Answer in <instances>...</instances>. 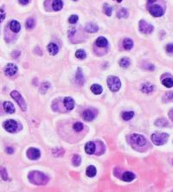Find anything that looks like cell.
Returning <instances> with one entry per match:
<instances>
[{
  "label": "cell",
  "mask_w": 173,
  "mask_h": 192,
  "mask_svg": "<svg viewBox=\"0 0 173 192\" xmlns=\"http://www.w3.org/2000/svg\"><path fill=\"white\" fill-rule=\"evenodd\" d=\"M18 1H19V3H20L21 4H23V5L27 4L29 2V0H18Z\"/></svg>",
  "instance_id": "42"
},
{
  "label": "cell",
  "mask_w": 173,
  "mask_h": 192,
  "mask_svg": "<svg viewBox=\"0 0 173 192\" xmlns=\"http://www.w3.org/2000/svg\"><path fill=\"white\" fill-rule=\"evenodd\" d=\"M78 19H79L78 16H76V15H72V16L69 18V22L70 24H74L78 21Z\"/></svg>",
  "instance_id": "39"
},
{
  "label": "cell",
  "mask_w": 173,
  "mask_h": 192,
  "mask_svg": "<svg viewBox=\"0 0 173 192\" xmlns=\"http://www.w3.org/2000/svg\"><path fill=\"white\" fill-rule=\"evenodd\" d=\"M5 130L9 132H15L18 130V123L13 120H6L4 124Z\"/></svg>",
  "instance_id": "7"
},
{
  "label": "cell",
  "mask_w": 173,
  "mask_h": 192,
  "mask_svg": "<svg viewBox=\"0 0 173 192\" xmlns=\"http://www.w3.org/2000/svg\"><path fill=\"white\" fill-rule=\"evenodd\" d=\"M107 84H108L110 90L113 92L119 91L121 87V82L120 79L116 76H109L107 78Z\"/></svg>",
  "instance_id": "3"
},
{
  "label": "cell",
  "mask_w": 173,
  "mask_h": 192,
  "mask_svg": "<svg viewBox=\"0 0 173 192\" xmlns=\"http://www.w3.org/2000/svg\"><path fill=\"white\" fill-rule=\"evenodd\" d=\"M75 56H76L78 59L82 60V59L86 58L87 54H86V52H85L83 49H79V50H77V51H76V53H75Z\"/></svg>",
  "instance_id": "30"
},
{
  "label": "cell",
  "mask_w": 173,
  "mask_h": 192,
  "mask_svg": "<svg viewBox=\"0 0 173 192\" xmlns=\"http://www.w3.org/2000/svg\"><path fill=\"white\" fill-rule=\"evenodd\" d=\"M155 124L158 125V126H166L167 125V121L165 120V119H158L155 122Z\"/></svg>",
  "instance_id": "38"
},
{
  "label": "cell",
  "mask_w": 173,
  "mask_h": 192,
  "mask_svg": "<svg viewBox=\"0 0 173 192\" xmlns=\"http://www.w3.org/2000/svg\"><path fill=\"white\" fill-rule=\"evenodd\" d=\"M6 151H7V153H9V154L13 153V148H11V147H8V148L6 149Z\"/></svg>",
  "instance_id": "43"
},
{
  "label": "cell",
  "mask_w": 173,
  "mask_h": 192,
  "mask_svg": "<svg viewBox=\"0 0 173 192\" xmlns=\"http://www.w3.org/2000/svg\"><path fill=\"white\" fill-rule=\"evenodd\" d=\"M63 103H64L65 107H66L69 111H71V110L74 108V101L71 97H66V98H64Z\"/></svg>",
  "instance_id": "12"
},
{
  "label": "cell",
  "mask_w": 173,
  "mask_h": 192,
  "mask_svg": "<svg viewBox=\"0 0 173 192\" xmlns=\"http://www.w3.org/2000/svg\"><path fill=\"white\" fill-rule=\"evenodd\" d=\"M134 116V112L132 111H129V112H124L122 114V118L124 120L127 121V120H132Z\"/></svg>",
  "instance_id": "28"
},
{
  "label": "cell",
  "mask_w": 173,
  "mask_h": 192,
  "mask_svg": "<svg viewBox=\"0 0 173 192\" xmlns=\"http://www.w3.org/2000/svg\"><path fill=\"white\" fill-rule=\"evenodd\" d=\"M18 72V67L13 63H9L4 68V73L7 76H13Z\"/></svg>",
  "instance_id": "10"
},
{
  "label": "cell",
  "mask_w": 173,
  "mask_h": 192,
  "mask_svg": "<svg viewBox=\"0 0 173 192\" xmlns=\"http://www.w3.org/2000/svg\"><path fill=\"white\" fill-rule=\"evenodd\" d=\"M11 96L17 101V103L19 105L20 108L22 109V111H26L27 107H26V102H25V99L23 98V96L20 95V93L17 90H14L11 93Z\"/></svg>",
  "instance_id": "4"
},
{
  "label": "cell",
  "mask_w": 173,
  "mask_h": 192,
  "mask_svg": "<svg viewBox=\"0 0 173 192\" xmlns=\"http://www.w3.org/2000/svg\"><path fill=\"white\" fill-rule=\"evenodd\" d=\"M40 151L36 148H29L27 151V157L31 160H36L40 158Z\"/></svg>",
  "instance_id": "8"
},
{
  "label": "cell",
  "mask_w": 173,
  "mask_h": 192,
  "mask_svg": "<svg viewBox=\"0 0 173 192\" xmlns=\"http://www.w3.org/2000/svg\"><path fill=\"white\" fill-rule=\"evenodd\" d=\"M10 29L11 30H12L13 32L15 33H18L20 31V29H21V25H20V23L16 21V20H13L10 23Z\"/></svg>",
  "instance_id": "15"
},
{
  "label": "cell",
  "mask_w": 173,
  "mask_h": 192,
  "mask_svg": "<svg viewBox=\"0 0 173 192\" xmlns=\"http://www.w3.org/2000/svg\"><path fill=\"white\" fill-rule=\"evenodd\" d=\"M121 1H122V0H117V2H118V3H120Z\"/></svg>",
  "instance_id": "45"
},
{
  "label": "cell",
  "mask_w": 173,
  "mask_h": 192,
  "mask_svg": "<svg viewBox=\"0 0 173 192\" xmlns=\"http://www.w3.org/2000/svg\"><path fill=\"white\" fill-rule=\"evenodd\" d=\"M76 81L78 83H80L81 85H82L83 81H84V78H83V75L81 74V69H78V72L76 74Z\"/></svg>",
  "instance_id": "31"
},
{
  "label": "cell",
  "mask_w": 173,
  "mask_h": 192,
  "mask_svg": "<svg viewBox=\"0 0 173 192\" xmlns=\"http://www.w3.org/2000/svg\"><path fill=\"white\" fill-rule=\"evenodd\" d=\"M149 11L153 17H156V18H159L164 14V10L159 5H152L151 7H150Z\"/></svg>",
  "instance_id": "9"
},
{
  "label": "cell",
  "mask_w": 173,
  "mask_h": 192,
  "mask_svg": "<svg viewBox=\"0 0 173 192\" xmlns=\"http://www.w3.org/2000/svg\"><path fill=\"white\" fill-rule=\"evenodd\" d=\"M130 60L128 59V58H126V57H125V58H122L121 60H120V62H119V63H120V66L121 67V68H124V69H126V68H128L129 66H130Z\"/></svg>",
  "instance_id": "27"
},
{
  "label": "cell",
  "mask_w": 173,
  "mask_h": 192,
  "mask_svg": "<svg viewBox=\"0 0 173 192\" xmlns=\"http://www.w3.org/2000/svg\"><path fill=\"white\" fill-rule=\"evenodd\" d=\"M86 173H87V176L89 177H94L95 175H96V168L93 165H90L88 166L87 170H86Z\"/></svg>",
  "instance_id": "23"
},
{
  "label": "cell",
  "mask_w": 173,
  "mask_h": 192,
  "mask_svg": "<svg viewBox=\"0 0 173 192\" xmlns=\"http://www.w3.org/2000/svg\"><path fill=\"white\" fill-rule=\"evenodd\" d=\"M63 6V3L62 0H54L53 1V4H52V8L54 11H58L60 10H62Z\"/></svg>",
  "instance_id": "22"
},
{
  "label": "cell",
  "mask_w": 173,
  "mask_h": 192,
  "mask_svg": "<svg viewBox=\"0 0 173 192\" xmlns=\"http://www.w3.org/2000/svg\"><path fill=\"white\" fill-rule=\"evenodd\" d=\"M172 163H173V161H172Z\"/></svg>",
  "instance_id": "47"
},
{
  "label": "cell",
  "mask_w": 173,
  "mask_h": 192,
  "mask_svg": "<svg viewBox=\"0 0 173 192\" xmlns=\"http://www.w3.org/2000/svg\"><path fill=\"white\" fill-rule=\"evenodd\" d=\"M0 176L2 177V179H4V181L8 180V173H7L6 170L2 166H0Z\"/></svg>",
  "instance_id": "32"
},
{
  "label": "cell",
  "mask_w": 173,
  "mask_h": 192,
  "mask_svg": "<svg viewBox=\"0 0 173 192\" xmlns=\"http://www.w3.org/2000/svg\"><path fill=\"white\" fill-rule=\"evenodd\" d=\"M85 29H86V31H88L89 33H95V32H97L99 30V27L95 24L88 23V24H86Z\"/></svg>",
  "instance_id": "14"
},
{
  "label": "cell",
  "mask_w": 173,
  "mask_h": 192,
  "mask_svg": "<svg viewBox=\"0 0 173 192\" xmlns=\"http://www.w3.org/2000/svg\"><path fill=\"white\" fill-rule=\"evenodd\" d=\"M123 47L125 49L129 50L133 47V42L130 38H125L123 41Z\"/></svg>",
  "instance_id": "24"
},
{
  "label": "cell",
  "mask_w": 173,
  "mask_h": 192,
  "mask_svg": "<svg viewBox=\"0 0 173 192\" xmlns=\"http://www.w3.org/2000/svg\"><path fill=\"white\" fill-rule=\"evenodd\" d=\"M95 43H96V45H97L98 47H99V48H104V47L107 46L108 42H107V40H106L105 37L100 36V37H98V38H97V40L95 41Z\"/></svg>",
  "instance_id": "21"
},
{
  "label": "cell",
  "mask_w": 173,
  "mask_h": 192,
  "mask_svg": "<svg viewBox=\"0 0 173 192\" xmlns=\"http://www.w3.org/2000/svg\"><path fill=\"white\" fill-rule=\"evenodd\" d=\"M48 48V51L50 52V55H55L58 53V51H59L58 46L55 43H50L48 45V48Z\"/></svg>",
  "instance_id": "19"
},
{
  "label": "cell",
  "mask_w": 173,
  "mask_h": 192,
  "mask_svg": "<svg viewBox=\"0 0 173 192\" xmlns=\"http://www.w3.org/2000/svg\"><path fill=\"white\" fill-rule=\"evenodd\" d=\"M103 11L106 15L107 16H111L112 15V8L110 5H108L107 4H105L103 6Z\"/></svg>",
  "instance_id": "33"
},
{
  "label": "cell",
  "mask_w": 173,
  "mask_h": 192,
  "mask_svg": "<svg viewBox=\"0 0 173 192\" xmlns=\"http://www.w3.org/2000/svg\"><path fill=\"white\" fill-rule=\"evenodd\" d=\"M139 25V31L143 34H146V35L151 34L153 31V29H154L151 24L146 23L145 20H140Z\"/></svg>",
  "instance_id": "6"
},
{
  "label": "cell",
  "mask_w": 173,
  "mask_h": 192,
  "mask_svg": "<svg viewBox=\"0 0 173 192\" xmlns=\"http://www.w3.org/2000/svg\"><path fill=\"white\" fill-rule=\"evenodd\" d=\"M164 101L165 102L173 101V92H169V93L165 94V95L164 96Z\"/></svg>",
  "instance_id": "34"
},
{
  "label": "cell",
  "mask_w": 173,
  "mask_h": 192,
  "mask_svg": "<svg viewBox=\"0 0 173 192\" xmlns=\"http://www.w3.org/2000/svg\"><path fill=\"white\" fill-rule=\"evenodd\" d=\"M134 178H135V175L132 172H130V171L125 172L122 175V180L125 182H131Z\"/></svg>",
  "instance_id": "18"
},
{
  "label": "cell",
  "mask_w": 173,
  "mask_h": 192,
  "mask_svg": "<svg viewBox=\"0 0 173 192\" xmlns=\"http://www.w3.org/2000/svg\"><path fill=\"white\" fill-rule=\"evenodd\" d=\"M73 128L75 132H81L83 129V124L81 122H76L74 124Z\"/></svg>",
  "instance_id": "35"
},
{
  "label": "cell",
  "mask_w": 173,
  "mask_h": 192,
  "mask_svg": "<svg viewBox=\"0 0 173 192\" xmlns=\"http://www.w3.org/2000/svg\"><path fill=\"white\" fill-rule=\"evenodd\" d=\"M155 1H157V0H148V2L150 4H151V3H153V2H155Z\"/></svg>",
  "instance_id": "44"
},
{
  "label": "cell",
  "mask_w": 173,
  "mask_h": 192,
  "mask_svg": "<svg viewBox=\"0 0 173 192\" xmlns=\"http://www.w3.org/2000/svg\"><path fill=\"white\" fill-rule=\"evenodd\" d=\"M85 151L89 154V155H92L95 152V144L93 142H88L85 145Z\"/></svg>",
  "instance_id": "16"
},
{
  "label": "cell",
  "mask_w": 173,
  "mask_h": 192,
  "mask_svg": "<svg viewBox=\"0 0 173 192\" xmlns=\"http://www.w3.org/2000/svg\"><path fill=\"white\" fill-rule=\"evenodd\" d=\"M91 91L95 95H100L102 93V87L98 84H94L91 86Z\"/></svg>",
  "instance_id": "25"
},
{
  "label": "cell",
  "mask_w": 173,
  "mask_h": 192,
  "mask_svg": "<svg viewBox=\"0 0 173 192\" xmlns=\"http://www.w3.org/2000/svg\"><path fill=\"white\" fill-rule=\"evenodd\" d=\"M36 25V22H35V19L34 18H28L27 21H26V28L28 29H31L35 27Z\"/></svg>",
  "instance_id": "29"
},
{
  "label": "cell",
  "mask_w": 173,
  "mask_h": 192,
  "mask_svg": "<svg viewBox=\"0 0 173 192\" xmlns=\"http://www.w3.org/2000/svg\"><path fill=\"white\" fill-rule=\"evenodd\" d=\"M153 90H154V86L151 83H145L141 87V91L143 93H146V94L151 93Z\"/></svg>",
  "instance_id": "17"
},
{
  "label": "cell",
  "mask_w": 173,
  "mask_h": 192,
  "mask_svg": "<svg viewBox=\"0 0 173 192\" xmlns=\"http://www.w3.org/2000/svg\"><path fill=\"white\" fill-rule=\"evenodd\" d=\"M74 1H77V0H74Z\"/></svg>",
  "instance_id": "46"
},
{
  "label": "cell",
  "mask_w": 173,
  "mask_h": 192,
  "mask_svg": "<svg viewBox=\"0 0 173 192\" xmlns=\"http://www.w3.org/2000/svg\"><path fill=\"white\" fill-rule=\"evenodd\" d=\"M131 142L134 145L141 147V146H144L145 144H146V139L144 136H142L140 134L134 133L131 136Z\"/></svg>",
  "instance_id": "5"
},
{
  "label": "cell",
  "mask_w": 173,
  "mask_h": 192,
  "mask_svg": "<svg viewBox=\"0 0 173 192\" xmlns=\"http://www.w3.org/2000/svg\"><path fill=\"white\" fill-rule=\"evenodd\" d=\"M127 16H128V11L125 8L120 9L117 12V17L119 18H127Z\"/></svg>",
  "instance_id": "26"
},
{
  "label": "cell",
  "mask_w": 173,
  "mask_h": 192,
  "mask_svg": "<svg viewBox=\"0 0 173 192\" xmlns=\"http://www.w3.org/2000/svg\"><path fill=\"white\" fill-rule=\"evenodd\" d=\"M162 83L165 87L166 88H172L173 87V78L172 76H168V77H165L162 80Z\"/></svg>",
  "instance_id": "20"
},
{
  "label": "cell",
  "mask_w": 173,
  "mask_h": 192,
  "mask_svg": "<svg viewBox=\"0 0 173 192\" xmlns=\"http://www.w3.org/2000/svg\"><path fill=\"white\" fill-rule=\"evenodd\" d=\"M82 117L86 121H91L95 118V114L94 113L93 110L91 109H88L85 110L82 114Z\"/></svg>",
  "instance_id": "11"
},
{
  "label": "cell",
  "mask_w": 173,
  "mask_h": 192,
  "mask_svg": "<svg viewBox=\"0 0 173 192\" xmlns=\"http://www.w3.org/2000/svg\"><path fill=\"white\" fill-rule=\"evenodd\" d=\"M50 87V84L49 82H43V84H42V86H41V88H40V91L43 93V94H44L48 89H49V88Z\"/></svg>",
  "instance_id": "37"
},
{
  "label": "cell",
  "mask_w": 173,
  "mask_h": 192,
  "mask_svg": "<svg viewBox=\"0 0 173 192\" xmlns=\"http://www.w3.org/2000/svg\"><path fill=\"white\" fill-rule=\"evenodd\" d=\"M5 18V12L3 8L0 9V23H2Z\"/></svg>",
  "instance_id": "40"
},
{
  "label": "cell",
  "mask_w": 173,
  "mask_h": 192,
  "mask_svg": "<svg viewBox=\"0 0 173 192\" xmlns=\"http://www.w3.org/2000/svg\"><path fill=\"white\" fill-rule=\"evenodd\" d=\"M29 179L31 183L36 185H43L46 184L49 181V178L40 171H32L29 174Z\"/></svg>",
  "instance_id": "1"
},
{
  "label": "cell",
  "mask_w": 173,
  "mask_h": 192,
  "mask_svg": "<svg viewBox=\"0 0 173 192\" xmlns=\"http://www.w3.org/2000/svg\"><path fill=\"white\" fill-rule=\"evenodd\" d=\"M72 164L74 165V166H79L81 164V158L78 155H74L72 158Z\"/></svg>",
  "instance_id": "36"
},
{
  "label": "cell",
  "mask_w": 173,
  "mask_h": 192,
  "mask_svg": "<svg viewBox=\"0 0 173 192\" xmlns=\"http://www.w3.org/2000/svg\"><path fill=\"white\" fill-rule=\"evenodd\" d=\"M4 111L7 113V114H13L15 112V107H14V105L10 102V101H4Z\"/></svg>",
  "instance_id": "13"
},
{
  "label": "cell",
  "mask_w": 173,
  "mask_h": 192,
  "mask_svg": "<svg viewBox=\"0 0 173 192\" xmlns=\"http://www.w3.org/2000/svg\"><path fill=\"white\" fill-rule=\"evenodd\" d=\"M166 51L167 53L169 54H172L173 55V44L172 43H170L166 46Z\"/></svg>",
  "instance_id": "41"
},
{
  "label": "cell",
  "mask_w": 173,
  "mask_h": 192,
  "mask_svg": "<svg viewBox=\"0 0 173 192\" xmlns=\"http://www.w3.org/2000/svg\"><path fill=\"white\" fill-rule=\"evenodd\" d=\"M169 135L167 133H153L151 137V141L156 145H162L165 144L168 140Z\"/></svg>",
  "instance_id": "2"
}]
</instances>
